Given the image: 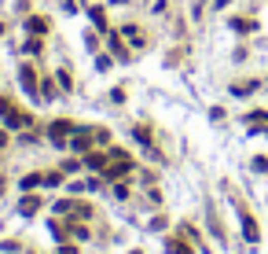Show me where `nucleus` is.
Returning a JSON list of instances; mask_svg holds the SVG:
<instances>
[{"label":"nucleus","instance_id":"obj_8","mask_svg":"<svg viewBox=\"0 0 268 254\" xmlns=\"http://www.w3.org/2000/svg\"><path fill=\"white\" fill-rule=\"evenodd\" d=\"M85 162H88L92 170H103V155H88V158H85Z\"/></svg>","mask_w":268,"mask_h":254},{"label":"nucleus","instance_id":"obj_1","mask_svg":"<svg viewBox=\"0 0 268 254\" xmlns=\"http://www.w3.org/2000/svg\"><path fill=\"white\" fill-rule=\"evenodd\" d=\"M239 221H243V236H246V243H257V240H261V232H257V221L250 217L246 210H239Z\"/></svg>","mask_w":268,"mask_h":254},{"label":"nucleus","instance_id":"obj_5","mask_svg":"<svg viewBox=\"0 0 268 254\" xmlns=\"http://www.w3.org/2000/svg\"><path fill=\"white\" fill-rule=\"evenodd\" d=\"M37 206H41L37 199H22V206H19V214H26V217H29V214H34V210H37Z\"/></svg>","mask_w":268,"mask_h":254},{"label":"nucleus","instance_id":"obj_7","mask_svg":"<svg viewBox=\"0 0 268 254\" xmlns=\"http://www.w3.org/2000/svg\"><path fill=\"white\" fill-rule=\"evenodd\" d=\"M41 184H48V188H59L62 184V177H59V173H44V181Z\"/></svg>","mask_w":268,"mask_h":254},{"label":"nucleus","instance_id":"obj_6","mask_svg":"<svg viewBox=\"0 0 268 254\" xmlns=\"http://www.w3.org/2000/svg\"><path fill=\"white\" fill-rule=\"evenodd\" d=\"M26 26H29V30H34V34H44V30H48V22H44V19H29Z\"/></svg>","mask_w":268,"mask_h":254},{"label":"nucleus","instance_id":"obj_2","mask_svg":"<svg viewBox=\"0 0 268 254\" xmlns=\"http://www.w3.org/2000/svg\"><path fill=\"white\" fill-rule=\"evenodd\" d=\"M66 133H74L70 122H52V140H55V144H62V136H66Z\"/></svg>","mask_w":268,"mask_h":254},{"label":"nucleus","instance_id":"obj_3","mask_svg":"<svg viewBox=\"0 0 268 254\" xmlns=\"http://www.w3.org/2000/svg\"><path fill=\"white\" fill-rule=\"evenodd\" d=\"M41 181H44V173H29V177H22V181H19V188L26 192V188H37Z\"/></svg>","mask_w":268,"mask_h":254},{"label":"nucleus","instance_id":"obj_4","mask_svg":"<svg viewBox=\"0 0 268 254\" xmlns=\"http://www.w3.org/2000/svg\"><path fill=\"white\" fill-rule=\"evenodd\" d=\"M165 250H169V254H191V247H184L180 240H169V243H165Z\"/></svg>","mask_w":268,"mask_h":254},{"label":"nucleus","instance_id":"obj_9","mask_svg":"<svg viewBox=\"0 0 268 254\" xmlns=\"http://www.w3.org/2000/svg\"><path fill=\"white\" fill-rule=\"evenodd\" d=\"M4 144H8V136H4V133H0V148H4Z\"/></svg>","mask_w":268,"mask_h":254}]
</instances>
